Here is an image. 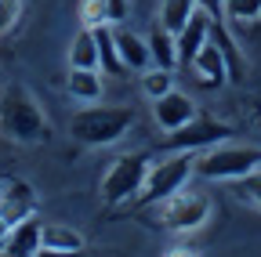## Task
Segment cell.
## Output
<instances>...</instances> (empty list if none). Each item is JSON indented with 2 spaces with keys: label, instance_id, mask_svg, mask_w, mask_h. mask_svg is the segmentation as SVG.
Instances as JSON below:
<instances>
[{
  "label": "cell",
  "instance_id": "obj_17",
  "mask_svg": "<svg viewBox=\"0 0 261 257\" xmlns=\"http://www.w3.org/2000/svg\"><path fill=\"white\" fill-rule=\"evenodd\" d=\"M40 246H47V250H87V239H84V232L55 221V224H40Z\"/></svg>",
  "mask_w": 261,
  "mask_h": 257
},
{
  "label": "cell",
  "instance_id": "obj_20",
  "mask_svg": "<svg viewBox=\"0 0 261 257\" xmlns=\"http://www.w3.org/2000/svg\"><path fill=\"white\" fill-rule=\"evenodd\" d=\"M142 91H145V98H163V94H171L174 91V73L171 69H145L142 73Z\"/></svg>",
  "mask_w": 261,
  "mask_h": 257
},
{
  "label": "cell",
  "instance_id": "obj_10",
  "mask_svg": "<svg viewBox=\"0 0 261 257\" xmlns=\"http://www.w3.org/2000/svg\"><path fill=\"white\" fill-rule=\"evenodd\" d=\"M211 25H214V18H211L203 8H196L192 18L174 33V44H178V66H189V62L200 54V47L211 40Z\"/></svg>",
  "mask_w": 261,
  "mask_h": 257
},
{
  "label": "cell",
  "instance_id": "obj_27",
  "mask_svg": "<svg viewBox=\"0 0 261 257\" xmlns=\"http://www.w3.org/2000/svg\"><path fill=\"white\" fill-rule=\"evenodd\" d=\"M196 8H203L214 22H225V15H221V0H196Z\"/></svg>",
  "mask_w": 261,
  "mask_h": 257
},
{
  "label": "cell",
  "instance_id": "obj_28",
  "mask_svg": "<svg viewBox=\"0 0 261 257\" xmlns=\"http://www.w3.org/2000/svg\"><path fill=\"white\" fill-rule=\"evenodd\" d=\"M163 257H200V253H196L192 246H171V250L163 253Z\"/></svg>",
  "mask_w": 261,
  "mask_h": 257
},
{
  "label": "cell",
  "instance_id": "obj_23",
  "mask_svg": "<svg viewBox=\"0 0 261 257\" xmlns=\"http://www.w3.org/2000/svg\"><path fill=\"white\" fill-rule=\"evenodd\" d=\"M18 11H22V0H0V37H4L8 29L15 25Z\"/></svg>",
  "mask_w": 261,
  "mask_h": 257
},
{
  "label": "cell",
  "instance_id": "obj_16",
  "mask_svg": "<svg viewBox=\"0 0 261 257\" xmlns=\"http://www.w3.org/2000/svg\"><path fill=\"white\" fill-rule=\"evenodd\" d=\"M94 44H98V69L106 76H123V62L116 51V37H113V25H98L94 29Z\"/></svg>",
  "mask_w": 261,
  "mask_h": 257
},
{
  "label": "cell",
  "instance_id": "obj_3",
  "mask_svg": "<svg viewBox=\"0 0 261 257\" xmlns=\"http://www.w3.org/2000/svg\"><path fill=\"white\" fill-rule=\"evenodd\" d=\"M192 170L203 181H243L247 174L261 170V149L221 141V145H214L207 152H196Z\"/></svg>",
  "mask_w": 261,
  "mask_h": 257
},
{
  "label": "cell",
  "instance_id": "obj_19",
  "mask_svg": "<svg viewBox=\"0 0 261 257\" xmlns=\"http://www.w3.org/2000/svg\"><path fill=\"white\" fill-rule=\"evenodd\" d=\"M192 11H196V0H163L160 4V25L167 29V33H178L192 18Z\"/></svg>",
  "mask_w": 261,
  "mask_h": 257
},
{
  "label": "cell",
  "instance_id": "obj_22",
  "mask_svg": "<svg viewBox=\"0 0 261 257\" xmlns=\"http://www.w3.org/2000/svg\"><path fill=\"white\" fill-rule=\"evenodd\" d=\"M221 15L232 18V22H257L261 0H221Z\"/></svg>",
  "mask_w": 261,
  "mask_h": 257
},
{
  "label": "cell",
  "instance_id": "obj_24",
  "mask_svg": "<svg viewBox=\"0 0 261 257\" xmlns=\"http://www.w3.org/2000/svg\"><path fill=\"white\" fill-rule=\"evenodd\" d=\"M240 188H243V196L250 199V203H257L261 207V170H254V174H247L243 181H236Z\"/></svg>",
  "mask_w": 261,
  "mask_h": 257
},
{
  "label": "cell",
  "instance_id": "obj_12",
  "mask_svg": "<svg viewBox=\"0 0 261 257\" xmlns=\"http://www.w3.org/2000/svg\"><path fill=\"white\" fill-rule=\"evenodd\" d=\"M113 37H116V51H120V62H123V69H130V73H145V69L152 66L145 37L130 33V29H113Z\"/></svg>",
  "mask_w": 261,
  "mask_h": 257
},
{
  "label": "cell",
  "instance_id": "obj_4",
  "mask_svg": "<svg viewBox=\"0 0 261 257\" xmlns=\"http://www.w3.org/2000/svg\"><path fill=\"white\" fill-rule=\"evenodd\" d=\"M192 163H196V152H171L167 159L152 163L149 174H145V185H142V192H138V203H142V207H152V203H160V199L174 196V192H181V188L189 185V178L196 174Z\"/></svg>",
  "mask_w": 261,
  "mask_h": 257
},
{
  "label": "cell",
  "instance_id": "obj_2",
  "mask_svg": "<svg viewBox=\"0 0 261 257\" xmlns=\"http://www.w3.org/2000/svg\"><path fill=\"white\" fill-rule=\"evenodd\" d=\"M130 127H135V109L130 105H87L69 120V134L80 145L102 149V145H116Z\"/></svg>",
  "mask_w": 261,
  "mask_h": 257
},
{
  "label": "cell",
  "instance_id": "obj_21",
  "mask_svg": "<svg viewBox=\"0 0 261 257\" xmlns=\"http://www.w3.org/2000/svg\"><path fill=\"white\" fill-rule=\"evenodd\" d=\"M80 25L84 29H98V25H109V0H80Z\"/></svg>",
  "mask_w": 261,
  "mask_h": 257
},
{
  "label": "cell",
  "instance_id": "obj_7",
  "mask_svg": "<svg viewBox=\"0 0 261 257\" xmlns=\"http://www.w3.org/2000/svg\"><path fill=\"white\" fill-rule=\"evenodd\" d=\"M232 138V127L214 120V116H196L192 123L178 127V131H171L167 138H163V149L167 152H207L221 141Z\"/></svg>",
  "mask_w": 261,
  "mask_h": 257
},
{
  "label": "cell",
  "instance_id": "obj_9",
  "mask_svg": "<svg viewBox=\"0 0 261 257\" xmlns=\"http://www.w3.org/2000/svg\"><path fill=\"white\" fill-rule=\"evenodd\" d=\"M196 116H200L196 112V102L181 91H171V94H163V98L152 102V120L160 123V131H167V134L185 127V123H192Z\"/></svg>",
  "mask_w": 261,
  "mask_h": 257
},
{
  "label": "cell",
  "instance_id": "obj_18",
  "mask_svg": "<svg viewBox=\"0 0 261 257\" xmlns=\"http://www.w3.org/2000/svg\"><path fill=\"white\" fill-rule=\"evenodd\" d=\"M69 69H98V44H94V29H84L69 44Z\"/></svg>",
  "mask_w": 261,
  "mask_h": 257
},
{
  "label": "cell",
  "instance_id": "obj_14",
  "mask_svg": "<svg viewBox=\"0 0 261 257\" xmlns=\"http://www.w3.org/2000/svg\"><path fill=\"white\" fill-rule=\"evenodd\" d=\"M149 44V58H152V66L156 69H178V44H174V33H167L163 25H156L152 33L145 37Z\"/></svg>",
  "mask_w": 261,
  "mask_h": 257
},
{
  "label": "cell",
  "instance_id": "obj_1",
  "mask_svg": "<svg viewBox=\"0 0 261 257\" xmlns=\"http://www.w3.org/2000/svg\"><path fill=\"white\" fill-rule=\"evenodd\" d=\"M0 134L22 145H37L47 138V116L25 83H8L0 94Z\"/></svg>",
  "mask_w": 261,
  "mask_h": 257
},
{
  "label": "cell",
  "instance_id": "obj_29",
  "mask_svg": "<svg viewBox=\"0 0 261 257\" xmlns=\"http://www.w3.org/2000/svg\"><path fill=\"white\" fill-rule=\"evenodd\" d=\"M8 239H11V224H8L4 217H0V250L8 246Z\"/></svg>",
  "mask_w": 261,
  "mask_h": 257
},
{
  "label": "cell",
  "instance_id": "obj_13",
  "mask_svg": "<svg viewBox=\"0 0 261 257\" xmlns=\"http://www.w3.org/2000/svg\"><path fill=\"white\" fill-rule=\"evenodd\" d=\"M211 40H214V44H218V51L225 54L228 80H243L247 62H243V51H240V44L232 40V33H228V25H225V22H214V25H211Z\"/></svg>",
  "mask_w": 261,
  "mask_h": 257
},
{
  "label": "cell",
  "instance_id": "obj_26",
  "mask_svg": "<svg viewBox=\"0 0 261 257\" xmlns=\"http://www.w3.org/2000/svg\"><path fill=\"white\" fill-rule=\"evenodd\" d=\"M33 257H87V250H47V246H40Z\"/></svg>",
  "mask_w": 261,
  "mask_h": 257
},
{
  "label": "cell",
  "instance_id": "obj_25",
  "mask_svg": "<svg viewBox=\"0 0 261 257\" xmlns=\"http://www.w3.org/2000/svg\"><path fill=\"white\" fill-rule=\"evenodd\" d=\"M127 18V0H109V25Z\"/></svg>",
  "mask_w": 261,
  "mask_h": 257
},
{
  "label": "cell",
  "instance_id": "obj_15",
  "mask_svg": "<svg viewBox=\"0 0 261 257\" xmlns=\"http://www.w3.org/2000/svg\"><path fill=\"white\" fill-rule=\"evenodd\" d=\"M65 91H69V98H76V102H98L102 98V73L98 69H69Z\"/></svg>",
  "mask_w": 261,
  "mask_h": 257
},
{
  "label": "cell",
  "instance_id": "obj_5",
  "mask_svg": "<svg viewBox=\"0 0 261 257\" xmlns=\"http://www.w3.org/2000/svg\"><path fill=\"white\" fill-rule=\"evenodd\" d=\"M156 207V224L160 229H167V232H196V229H203V224L211 221V199L200 196V192H174V196L167 199H160L152 203Z\"/></svg>",
  "mask_w": 261,
  "mask_h": 257
},
{
  "label": "cell",
  "instance_id": "obj_30",
  "mask_svg": "<svg viewBox=\"0 0 261 257\" xmlns=\"http://www.w3.org/2000/svg\"><path fill=\"white\" fill-rule=\"evenodd\" d=\"M0 257H33V253H18V250H8V246H4V250H0Z\"/></svg>",
  "mask_w": 261,
  "mask_h": 257
},
{
  "label": "cell",
  "instance_id": "obj_6",
  "mask_svg": "<svg viewBox=\"0 0 261 257\" xmlns=\"http://www.w3.org/2000/svg\"><path fill=\"white\" fill-rule=\"evenodd\" d=\"M145 174H149V156L145 152L116 156L109 163V170H106V178H102V199L109 207L135 199L142 192V185H145Z\"/></svg>",
  "mask_w": 261,
  "mask_h": 257
},
{
  "label": "cell",
  "instance_id": "obj_11",
  "mask_svg": "<svg viewBox=\"0 0 261 257\" xmlns=\"http://www.w3.org/2000/svg\"><path fill=\"white\" fill-rule=\"evenodd\" d=\"M189 69L196 73L200 87H207V91H218L221 83H228V66H225V54L218 51V44H214V40H207V44L200 47V54H196V58L189 62Z\"/></svg>",
  "mask_w": 261,
  "mask_h": 257
},
{
  "label": "cell",
  "instance_id": "obj_8",
  "mask_svg": "<svg viewBox=\"0 0 261 257\" xmlns=\"http://www.w3.org/2000/svg\"><path fill=\"white\" fill-rule=\"evenodd\" d=\"M37 207H40V196L29 181H22V178L0 181V217H4L11 229L22 224L25 217H37Z\"/></svg>",
  "mask_w": 261,
  "mask_h": 257
}]
</instances>
